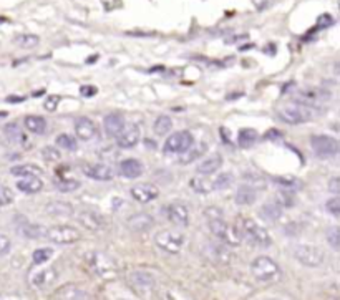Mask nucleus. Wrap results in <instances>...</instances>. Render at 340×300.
<instances>
[{
  "mask_svg": "<svg viewBox=\"0 0 340 300\" xmlns=\"http://www.w3.org/2000/svg\"><path fill=\"white\" fill-rule=\"evenodd\" d=\"M327 242H329L335 250L338 249V246H340V232H338V227H330V229H329V231H327Z\"/></svg>",
  "mask_w": 340,
  "mask_h": 300,
  "instance_id": "43",
  "label": "nucleus"
},
{
  "mask_svg": "<svg viewBox=\"0 0 340 300\" xmlns=\"http://www.w3.org/2000/svg\"><path fill=\"white\" fill-rule=\"evenodd\" d=\"M56 144L60 146L62 149H67V151H76V139L70 135H60L56 138Z\"/></svg>",
  "mask_w": 340,
  "mask_h": 300,
  "instance_id": "37",
  "label": "nucleus"
},
{
  "mask_svg": "<svg viewBox=\"0 0 340 300\" xmlns=\"http://www.w3.org/2000/svg\"><path fill=\"white\" fill-rule=\"evenodd\" d=\"M231 183H232V174L231 173H223L214 179L212 187H214V189H226L228 186H231Z\"/></svg>",
  "mask_w": 340,
  "mask_h": 300,
  "instance_id": "40",
  "label": "nucleus"
},
{
  "mask_svg": "<svg viewBox=\"0 0 340 300\" xmlns=\"http://www.w3.org/2000/svg\"><path fill=\"white\" fill-rule=\"evenodd\" d=\"M244 179L247 181V184L254 189H266V179L262 176H257V174H246Z\"/></svg>",
  "mask_w": 340,
  "mask_h": 300,
  "instance_id": "41",
  "label": "nucleus"
},
{
  "mask_svg": "<svg viewBox=\"0 0 340 300\" xmlns=\"http://www.w3.org/2000/svg\"><path fill=\"white\" fill-rule=\"evenodd\" d=\"M75 133L82 141H91L98 136V128L96 124L87 116H80L78 120L75 121Z\"/></svg>",
  "mask_w": 340,
  "mask_h": 300,
  "instance_id": "16",
  "label": "nucleus"
},
{
  "mask_svg": "<svg viewBox=\"0 0 340 300\" xmlns=\"http://www.w3.org/2000/svg\"><path fill=\"white\" fill-rule=\"evenodd\" d=\"M4 22H7V18H4V17H0V24H4Z\"/></svg>",
  "mask_w": 340,
  "mask_h": 300,
  "instance_id": "55",
  "label": "nucleus"
},
{
  "mask_svg": "<svg viewBox=\"0 0 340 300\" xmlns=\"http://www.w3.org/2000/svg\"><path fill=\"white\" fill-rule=\"evenodd\" d=\"M329 191H332L334 194H338V191H340V179H338V178H332V179H330Z\"/></svg>",
  "mask_w": 340,
  "mask_h": 300,
  "instance_id": "52",
  "label": "nucleus"
},
{
  "mask_svg": "<svg viewBox=\"0 0 340 300\" xmlns=\"http://www.w3.org/2000/svg\"><path fill=\"white\" fill-rule=\"evenodd\" d=\"M60 100H62V98H60L58 95H50V96H47V100H45V103H44V108H45L47 111H55L56 106H58Z\"/></svg>",
  "mask_w": 340,
  "mask_h": 300,
  "instance_id": "48",
  "label": "nucleus"
},
{
  "mask_svg": "<svg viewBox=\"0 0 340 300\" xmlns=\"http://www.w3.org/2000/svg\"><path fill=\"white\" fill-rule=\"evenodd\" d=\"M38 41H40V38L37 37V35H32V33L18 35V37L15 38V44L22 48H33L38 45Z\"/></svg>",
  "mask_w": 340,
  "mask_h": 300,
  "instance_id": "36",
  "label": "nucleus"
},
{
  "mask_svg": "<svg viewBox=\"0 0 340 300\" xmlns=\"http://www.w3.org/2000/svg\"><path fill=\"white\" fill-rule=\"evenodd\" d=\"M45 211L52 214L53 218H68V216L73 214V207L65 201H53L45 206Z\"/></svg>",
  "mask_w": 340,
  "mask_h": 300,
  "instance_id": "24",
  "label": "nucleus"
},
{
  "mask_svg": "<svg viewBox=\"0 0 340 300\" xmlns=\"http://www.w3.org/2000/svg\"><path fill=\"white\" fill-rule=\"evenodd\" d=\"M24 126L30 131V133H35V135H44L45 130H47V121L44 120L42 116H37V115H28L25 116L24 120Z\"/></svg>",
  "mask_w": 340,
  "mask_h": 300,
  "instance_id": "26",
  "label": "nucleus"
},
{
  "mask_svg": "<svg viewBox=\"0 0 340 300\" xmlns=\"http://www.w3.org/2000/svg\"><path fill=\"white\" fill-rule=\"evenodd\" d=\"M20 232H22L25 237H28V239H42V237H45L47 229L40 224H28L27 222V224L20 227Z\"/></svg>",
  "mask_w": 340,
  "mask_h": 300,
  "instance_id": "33",
  "label": "nucleus"
},
{
  "mask_svg": "<svg viewBox=\"0 0 340 300\" xmlns=\"http://www.w3.org/2000/svg\"><path fill=\"white\" fill-rule=\"evenodd\" d=\"M184 242H186L184 235L171 229H163L154 234V244L166 254H179L184 247Z\"/></svg>",
  "mask_w": 340,
  "mask_h": 300,
  "instance_id": "5",
  "label": "nucleus"
},
{
  "mask_svg": "<svg viewBox=\"0 0 340 300\" xmlns=\"http://www.w3.org/2000/svg\"><path fill=\"white\" fill-rule=\"evenodd\" d=\"M80 186H82V183H80V181H76V179H60V181H55L56 191H60V192H73V191L78 189Z\"/></svg>",
  "mask_w": 340,
  "mask_h": 300,
  "instance_id": "35",
  "label": "nucleus"
},
{
  "mask_svg": "<svg viewBox=\"0 0 340 300\" xmlns=\"http://www.w3.org/2000/svg\"><path fill=\"white\" fill-rule=\"evenodd\" d=\"M193 144H194V138L189 131H178V133L168 136L165 143V149L166 153H184Z\"/></svg>",
  "mask_w": 340,
  "mask_h": 300,
  "instance_id": "12",
  "label": "nucleus"
},
{
  "mask_svg": "<svg viewBox=\"0 0 340 300\" xmlns=\"http://www.w3.org/2000/svg\"><path fill=\"white\" fill-rule=\"evenodd\" d=\"M56 300H90L88 294L75 285H65L56 292Z\"/></svg>",
  "mask_w": 340,
  "mask_h": 300,
  "instance_id": "23",
  "label": "nucleus"
},
{
  "mask_svg": "<svg viewBox=\"0 0 340 300\" xmlns=\"http://www.w3.org/2000/svg\"><path fill=\"white\" fill-rule=\"evenodd\" d=\"M98 90L95 87H82L80 88V93L82 96H85V98H90V96H95Z\"/></svg>",
  "mask_w": 340,
  "mask_h": 300,
  "instance_id": "51",
  "label": "nucleus"
},
{
  "mask_svg": "<svg viewBox=\"0 0 340 300\" xmlns=\"http://www.w3.org/2000/svg\"><path fill=\"white\" fill-rule=\"evenodd\" d=\"M310 146L318 158H332L338 153V141L327 135H315L310 138Z\"/></svg>",
  "mask_w": 340,
  "mask_h": 300,
  "instance_id": "9",
  "label": "nucleus"
},
{
  "mask_svg": "<svg viewBox=\"0 0 340 300\" xmlns=\"http://www.w3.org/2000/svg\"><path fill=\"white\" fill-rule=\"evenodd\" d=\"M269 300H277V298H269Z\"/></svg>",
  "mask_w": 340,
  "mask_h": 300,
  "instance_id": "56",
  "label": "nucleus"
},
{
  "mask_svg": "<svg viewBox=\"0 0 340 300\" xmlns=\"http://www.w3.org/2000/svg\"><path fill=\"white\" fill-rule=\"evenodd\" d=\"M166 218L169 222H173L174 226H179V227H186L189 224V212L184 204L181 202H173V204H169L166 209Z\"/></svg>",
  "mask_w": 340,
  "mask_h": 300,
  "instance_id": "15",
  "label": "nucleus"
},
{
  "mask_svg": "<svg viewBox=\"0 0 340 300\" xmlns=\"http://www.w3.org/2000/svg\"><path fill=\"white\" fill-rule=\"evenodd\" d=\"M259 139V135L252 128H243L237 135V144L241 148H251V146Z\"/></svg>",
  "mask_w": 340,
  "mask_h": 300,
  "instance_id": "31",
  "label": "nucleus"
},
{
  "mask_svg": "<svg viewBox=\"0 0 340 300\" xmlns=\"http://www.w3.org/2000/svg\"><path fill=\"white\" fill-rule=\"evenodd\" d=\"M119 173L122 176L128 178V179H136L143 174V164H141L138 159H125V161L119 163Z\"/></svg>",
  "mask_w": 340,
  "mask_h": 300,
  "instance_id": "20",
  "label": "nucleus"
},
{
  "mask_svg": "<svg viewBox=\"0 0 340 300\" xmlns=\"http://www.w3.org/2000/svg\"><path fill=\"white\" fill-rule=\"evenodd\" d=\"M191 186H193V189H194V191L201 192V194H206V192H209V191H211V189H209V184L206 183V181L199 179V178L191 179Z\"/></svg>",
  "mask_w": 340,
  "mask_h": 300,
  "instance_id": "46",
  "label": "nucleus"
},
{
  "mask_svg": "<svg viewBox=\"0 0 340 300\" xmlns=\"http://www.w3.org/2000/svg\"><path fill=\"white\" fill-rule=\"evenodd\" d=\"M277 115L284 123L302 124L309 121L310 118H314V108L306 106V104H301V103H294V104H287V106L281 108Z\"/></svg>",
  "mask_w": 340,
  "mask_h": 300,
  "instance_id": "6",
  "label": "nucleus"
},
{
  "mask_svg": "<svg viewBox=\"0 0 340 300\" xmlns=\"http://www.w3.org/2000/svg\"><path fill=\"white\" fill-rule=\"evenodd\" d=\"M53 250L50 247H42V249H37L35 252L32 254V259H33V264H45L48 259L52 257Z\"/></svg>",
  "mask_w": 340,
  "mask_h": 300,
  "instance_id": "39",
  "label": "nucleus"
},
{
  "mask_svg": "<svg viewBox=\"0 0 340 300\" xmlns=\"http://www.w3.org/2000/svg\"><path fill=\"white\" fill-rule=\"evenodd\" d=\"M128 226L133 229V231H150V229L154 226V219L146 212L134 214L128 219Z\"/></svg>",
  "mask_w": 340,
  "mask_h": 300,
  "instance_id": "22",
  "label": "nucleus"
},
{
  "mask_svg": "<svg viewBox=\"0 0 340 300\" xmlns=\"http://www.w3.org/2000/svg\"><path fill=\"white\" fill-rule=\"evenodd\" d=\"M332 24H334V18H332L330 13H322V15L317 18V27L312 30L315 32L318 29H327V27H330Z\"/></svg>",
  "mask_w": 340,
  "mask_h": 300,
  "instance_id": "45",
  "label": "nucleus"
},
{
  "mask_svg": "<svg viewBox=\"0 0 340 300\" xmlns=\"http://www.w3.org/2000/svg\"><path fill=\"white\" fill-rule=\"evenodd\" d=\"M292 255L297 262H301L306 267H318L324 262L322 249L307 244H297L292 247Z\"/></svg>",
  "mask_w": 340,
  "mask_h": 300,
  "instance_id": "7",
  "label": "nucleus"
},
{
  "mask_svg": "<svg viewBox=\"0 0 340 300\" xmlns=\"http://www.w3.org/2000/svg\"><path fill=\"white\" fill-rule=\"evenodd\" d=\"M236 229H237V232L241 235V239L247 241L251 246H256V247H261V249L271 247V244H272L271 235H269V232L266 231V229L261 227L254 219L241 216V218L237 219V222H236Z\"/></svg>",
  "mask_w": 340,
  "mask_h": 300,
  "instance_id": "1",
  "label": "nucleus"
},
{
  "mask_svg": "<svg viewBox=\"0 0 340 300\" xmlns=\"http://www.w3.org/2000/svg\"><path fill=\"white\" fill-rule=\"evenodd\" d=\"M204 151H206V144H204V143L196 144V146H191L189 149H186L184 153H181L179 164H191V163H194L196 159L199 158Z\"/></svg>",
  "mask_w": 340,
  "mask_h": 300,
  "instance_id": "30",
  "label": "nucleus"
},
{
  "mask_svg": "<svg viewBox=\"0 0 340 300\" xmlns=\"http://www.w3.org/2000/svg\"><path fill=\"white\" fill-rule=\"evenodd\" d=\"M259 214L269 222H277L282 218V207L271 201V202L262 204V207L259 209Z\"/></svg>",
  "mask_w": 340,
  "mask_h": 300,
  "instance_id": "27",
  "label": "nucleus"
},
{
  "mask_svg": "<svg viewBox=\"0 0 340 300\" xmlns=\"http://www.w3.org/2000/svg\"><path fill=\"white\" fill-rule=\"evenodd\" d=\"M221 164H223V158L219 155H212L208 159H204L203 163L197 164L196 169L199 174H206V176H209V174L216 173L219 167H221Z\"/></svg>",
  "mask_w": 340,
  "mask_h": 300,
  "instance_id": "28",
  "label": "nucleus"
},
{
  "mask_svg": "<svg viewBox=\"0 0 340 300\" xmlns=\"http://www.w3.org/2000/svg\"><path fill=\"white\" fill-rule=\"evenodd\" d=\"M45 239L52 241L53 244L68 246V244H73L80 239V232L72 226H53L47 229Z\"/></svg>",
  "mask_w": 340,
  "mask_h": 300,
  "instance_id": "8",
  "label": "nucleus"
},
{
  "mask_svg": "<svg viewBox=\"0 0 340 300\" xmlns=\"http://www.w3.org/2000/svg\"><path fill=\"white\" fill-rule=\"evenodd\" d=\"M281 136H282V133H281V131H277V130H269L267 133H266L267 139H279Z\"/></svg>",
  "mask_w": 340,
  "mask_h": 300,
  "instance_id": "53",
  "label": "nucleus"
},
{
  "mask_svg": "<svg viewBox=\"0 0 340 300\" xmlns=\"http://www.w3.org/2000/svg\"><path fill=\"white\" fill-rule=\"evenodd\" d=\"M87 262H88L90 270L102 278H113L118 272L115 261H113L110 255H106L105 252L93 250V252L87 254Z\"/></svg>",
  "mask_w": 340,
  "mask_h": 300,
  "instance_id": "3",
  "label": "nucleus"
},
{
  "mask_svg": "<svg viewBox=\"0 0 340 300\" xmlns=\"http://www.w3.org/2000/svg\"><path fill=\"white\" fill-rule=\"evenodd\" d=\"M103 128H105L106 135H108V136H118L123 131V128H125L123 116L118 115V113L106 115L105 120H103Z\"/></svg>",
  "mask_w": 340,
  "mask_h": 300,
  "instance_id": "19",
  "label": "nucleus"
},
{
  "mask_svg": "<svg viewBox=\"0 0 340 300\" xmlns=\"http://www.w3.org/2000/svg\"><path fill=\"white\" fill-rule=\"evenodd\" d=\"M10 250V239L7 235L0 234V255L7 254Z\"/></svg>",
  "mask_w": 340,
  "mask_h": 300,
  "instance_id": "49",
  "label": "nucleus"
},
{
  "mask_svg": "<svg viewBox=\"0 0 340 300\" xmlns=\"http://www.w3.org/2000/svg\"><path fill=\"white\" fill-rule=\"evenodd\" d=\"M208 226L212 235L217 237L219 241H223V244H226V246H239V244L243 242L236 226L228 224L223 218L208 219Z\"/></svg>",
  "mask_w": 340,
  "mask_h": 300,
  "instance_id": "4",
  "label": "nucleus"
},
{
  "mask_svg": "<svg viewBox=\"0 0 340 300\" xmlns=\"http://www.w3.org/2000/svg\"><path fill=\"white\" fill-rule=\"evenodd\" d=\"M12 176H18V178H32V176H42L44 171L42 167L35 166V164H20V166H13L10 169Z\"/></svg>",
  "mask_w": 340,
  "mask_h": 300,
  "instance_id": "29",
  "label": "nucleus"
},
{
  "mask_svg": "<svg viewBox=\"0 0 340 300\" xmlns=\"http://www.w3.org/2000/svg\"><path fill=\"white\" fill-rule=\"evenodd\" d=\"M204 216H206V219H216V218H223V212L217 207H208L204 211Z\"/></svg>",
  "mask_w": 340,
  "mask_h": 300,
  "instance_id": "50",
  "label": "nucleus"
},
{
  "mask_svg": "<svg viewBox=\"0 0 340 300\" xmlns=\"http://www.w3.org/2000/svg\"><path fill=\"white\" fill-rule=\"evenodd\" d=\"M251 272H252V275L256 277V281L264 282V284L277 282L281 278V267L277 266V262L272 261L271 257H267V255L256 257L251 264Z\"/></svg>",
  "mask_w": 340,
  "mask_h": 300,
  "instance_id": "2",
  "label": "nucleus"
},
{
  "mask_svg": "<svg viewBox=\"0 0 340 300\" xmlns=\"http://www.w3.org/2000/svg\"><path fill=\"white\" fill-rule=\"evenodd\" d=\"M128 282L139 295H148L154 289V277L146 270H133L128 275Z\"/></svg>",
  "mask_w": 340,
  "mask_h": 300,
  "instance_id": "10",
  "label": "nucleus"
},
{
  "mask_svg": "<svg viewBox=\"0 0 340 300\" xmlns=\"http://www.w3.org/2000/svg\"><path fill=\"white\" fill-rule=\"evenodd\" d=\"M13 201V192L5 186H0V206H7L12 204Z\"/></svg>",
  "mask_w": 340,
  "mask_h": 300,
  "instance_id": "44",
  "label": "nucleus"
},
{
  "mask_svg": "<svg viewBox=\"0 0 340 300\" xmlns=\"http://www.w3.org/2000/svg\"><path fill=\"white\" fill-rule=\"evenodd\" d=\"M325 207H327V211L334 216V218H338L340 216V199L338 198H332L327 201V204H325Z\"/></svg>",
  "mask_w": 340,
  "mask_h": 300,
  "instance_id": "47",
  "label": "nucleus"
},
{
  "mask_svg": "<svg viewBox=\"0 0 340 300\" xmlns=\"http://www.w3.org/2000/svg\"><path fill=\"white\" fill-rule=\"evenodd\" d=\"M76 221H78V224L83 226L87 231H93V232L103 231L106 227L105 218L100 212L93 211V209H83V211H80L76 214Z\"/></svg>",
  "mask_w": 340,
  "mask_h": 300,
  "instance_id": "11",
  "label": "nucleus"
},
{
  "mask_svg": "<svg viewBox=\"0 0 340 300\" xmlns=\"http://www.w3.org/2000/svg\"><path fill=\"white\" fill-rule=\"evenodd\" d=\"M131 196L141 204H148V202L154 201L159 196V189L151 183H141L131 187Z\"/></svg>",
  "mask_w": 340,
  "mask_h": 300,
  "instance_id": "14",
  "label": "nucleus"
},
{
  "mask_svg": "<svg viewBox=\"0 0 340 300\" xmlns=\"http://www.w3.org/2000/svg\"><path fill=\"white\" fill-rule=\"evenodd\" d=\"M234 199L239 206H251L257 199V191L254 189V187H251L249 184H243L236 189Z\"/></svg>",
  "mask_w": 340,
  "mask_h": 300,
  "instance_id": "21",
  "label": "nucleus"
},
{
  "mask_svg": "<svg viewBox=\"0 0 340 300\" xmlns=\"http://www.w3.org/2000/svg\"><path fill=\"white\" fill-rule=\"evenodd\" d=\"M25 100V96H9L5 101L7 103H20V101H24Z\"/></svg>",
  "mask_w": 340,
  "mask_h": 300,
  "instance_id": "54",
  "label": "nucleus"
},
{
  "mask_svg": "<svg viewBox=\"0 0 340 300\" xmlns=\"http://www.w3.org/2000/svg\"><path fill=\"white\" fill-rule=\"evenodd\" d=\"M118 300H125V298H118Z\"/></svg>",
  "mask_w": 340,
  "mask_h": 300,
  "instance_id": "57",
  "label": "nucleus"
},
{
  "mask_svg": "<svg viewBox=\"0 0 340 300\" xmlns=\"http://www.w3.org/2000/svg\"><path fill=\"white\" fill-rule=\"evenodd\" d=\"M17 187L22 192L25 194H35L42 191V187H44V183H42V179L37 178V176H32V178H22L17 181Z\"/></svg>",
  "mask_w": 340,
  "mask_h": 300,
  "instance_id": "25",
  "label": "nucleus"
},
{
  "mask_svg": "<svg viewBox=\"0 0 340 300\" xmlns=\"http://www.w3.org/2000/svg\"><path fill=\"white\" fill-rule=\"evenodd\" d=\"M275 204H279L281 207H294L295 206V196L292 189H287V187H282L275 194Z\"/></svg>",
  "mask_w": 340,
  "mask_h": 300,
  "instance_id": "32",
  "label": "nucleus"
},
{
  "mask_svg": "<svg viewBox=\"0 0 340 300\" xmlns=\"http://www.w3.org/2000/svg\"><path fill=\"white\" fill-rule=\"evenodd\" d=\"M56 277H58V274H56L55 267H48V269H40V270L32 272V274L28 275V282H30V285L35 289H45L56 281Z\"/></svg>",
  "mask_w": 340,
  "mask_h": 300,
  "instance_id": "13",
  "label": "nucleus"
},
{
  "mask_svg": "<svg viewBox=\"0 0 340 300\" xmlns=\"http://www.w3.org/2000/svg\"><path fill=\"white\" fill-rule=\"evenodd\" d=\"M42 156H44V159H47L48 163L50 161H58L60 159V151L53 148V146H45L44 149H42Z\"/></svg>",
  "mask_w": 340,
  "mask_h": 300,
  "instance_id": "42",
  "label": "nucleus"
},
{
  "mask_svg": "<svg viewBox=\"0 0 340 300\" xmlns=\"http://www.w3.org/2000/svg\"><path fill=\"white\" fill-rule=\"evenodd\" d=\"M171 128H173V121H171V118L166 116V115L158 116V118H156V121H154V124H153L154 133H156L158 136H165V135H168L169 131H171Z\"/></svg>",
  "mask_w": 340,
  "mask_h": 300,
  "instance_id": "34",
  "label": "nucleus"
},
{
  "mask_svg": "<svg viewBox=\"0 0 340 300\" xmlns=\"http://www.w3.org/2000/svg\"><path fill=\"white\" fill-rule=\"evenodd\" d=\"M141 131L136 124H130L128 128H123V131L116 136V144L123 149H130L133 146H136L139 141Z\"/></svg>",
  "mask_w": 340,
  "mask_h": 300,
  "instance_id": "17",
  "label": "nucleus"
},
{
  "mask_svg": "<svg viewBox=\"0 0 340 300\" xmlns=\"http://www.w3.org/2000/svg\"><path fill=\"white\" fill-rule=\"evenodd\" d=\"M85 176H88L95 181H111L113 179V169L106 164H85L82 167Z\"/></svg>",
  "mask_w": 340,
  "mask_h": 300,
  "instance_id": "18",
  "label": "nucleus"
},
{
  "mask_svg": "<svg viewBox=\"0 0 340 300\" xmlns=\"http://www.w3.org/2000/svg\"><path fill=\"white\" fill-rule=\"evenodd\" d=\"M5 133L9 135V138L15 143H24L25 141V135L22 133V130H20L18 124H7Z\"/></svg>",
  "mask_w": 340,
  "mask_h": 300,
  "instance_id": "38",
  "label": "nucleus"
}]
</instances>
